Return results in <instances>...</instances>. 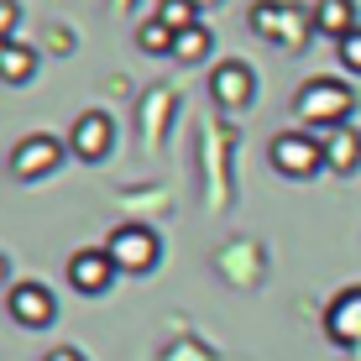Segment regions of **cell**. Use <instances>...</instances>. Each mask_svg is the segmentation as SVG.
<instances>
[{
    "instance_id": "cell-1",
    "label": "cell",
    "mask_w": 361,
    "mask_h": 361,
    "mask_svg": "<svg viewBox=\"0 0 361 361\" xmlns=\"http://www.w3.org/2000/svg\"><path fill=\"white\" fill-rule=\"evenodd\" d=\"M293 110H298V121H304V126L335 131V126H345V116L356 110V94L345 90L341 79H309V84H298Z\"/></svg>"
},
{
    "instance_id": "cell-2",
    "label": "cell",
    "mask_w": 361,
    "mask_h": 361,
    "mask_svg": "<svg viewBox=\"0 0 361 361\" xmlns=\"http://www.w3.org/2000/svg\"><path fill=\"white\" fill-rule=\"evenodd\" d=\"M252 32L267 37V42L288 47V53H298V47L309 42V32H314V11L293 6V0H257L252 6Z\"/></svg>"
},
{
    "instance_id": "cell-3",
    "label": "cell",
    "mask_w": 361,
    "mask_h": 361,
    "mask_svg": "<svg viewBox=\"0 0 361 361\" xmlns=\"http://www.w3.org/2000/svg\"><path fill=\"white\" fill-rule=\"evenodd\" d=\"M272 168L283 178H314L325 168V142L314 131H283L272 136Z\"/></svg>"
},
{
    "instance_id": "cell-4",
    "label": "cell",
    "mask_w": 361,
    "mask_h": 361,
    "mask_svg": "<svg viewBox=\"0 0 361 361\" xmlns=\"http://www.w3.org/2000/svg\"><path fill=\"white\" fill-rule=\"evenodd\" d=\"M105 252L121 272H152L157 257H163V241H157L152 226H116L110 241H105Z\"/></svg>"
},
{
    "instance_id": "cell-5",
    "label": "cell",
    "mask_w": 361,
    "mask_h": 361,
    "mask_svg": "<svg viewBox=\"0 0 361 361\" xmlns=\"http://www.w3.org/2000/svg\"><path fill=\"white\" fill-rule=\"evenodd\" d=\"M58 163H63V142L47 136V131H32V136H21V142L11 147V178H21V183L47 178Z\"/></svg>"
},
{
    "instance_id": "cell-6",
    "label": "cell",
    "mask_w": 361,
    "mask_h": 361,
    "mask_svg": "<svg viewBox=\"0 0 361 361\" xmlns=\"http://www.w3.org/2000/svg\"><path fill=\"white\" fill-rule=\"evenodd\" d=\"M110 147H116V121H110L105 110H84V116L73 121V131H68V152L79 157V163H105Z\"/></svg>"
},
{
    "instance_id": "cell-7",
    "label": "cell",
    "mask_w": 361,
    "mask_h": 361,
    "mask_svg": "<svg viewBox=\"0 0 361 361\" xmlns=\"http://www.w3.org/2000/svg\"><path fill=\"white\" fill-rule=\"evenodd\" d=\"M6 309H11V319H16L21 330H47L58 319V298H53V288H42V283H11Z\"/></svg>"
},
{
    "instance_id": "cell-8",
    "label": "cell",
    "mask_w": 361,
    "mask_h": 361,
    "mask_svg": "<svg viewBox=\"0 0 361 361\" xmlns=\"http://www.w3.org/2000/svg\"><path fill=\"white\" fill-rule=\"evenodd\" d=\"M116 262H110V252H105V246H84V252H73L68 257V283H73V288H79V293H105L110 288V283H116Z\"/></svg>"
},
{
    "instance_id": "cell-9",
    "label": "cell",
    "mask_w": 361,
    "mask_h": 361,
    "mask_svg": "<svg viewBox=\"0 0 361 361\" xmlns=\"http://www.w3.org/2000/svg\"><path fill=\"white\" fill-rule=\"evenodd\" d=\"M209 94H215V105L241 110V105H252L257 79H252V68H246L241 58H231V63H220L215 73H209Z\"/></svg>"
},
{
    "instance_id": "cell-10",
    "label": "cell",
    "mask_w": 361,
    "mask_h": 361,
    "mask_svg": "<svg viewBox=\"0 0 361 361\" xmlns=\"http://www.w3.org/2000/svg\"><path fill=\"white\" fill-rule=\"evenodd\" d=\"M325 335L335 345H361V283L335 293V304L325 309Z\"/></svg>"
},
{
    "instance_id": "cell-11",
    "label": "cell",
    "mask_w": 361,
    "mask_h": 361,
    "mask_svg": "<svg viewBox=\"0 0 361 361\" xmlns=\"http://www.w3.org/2000/svg\"><path fill=\"white\" fill-rule=\"evenodd\" d=\"M314 32L319 37H335V42H345L351 32H361L356 0H314Z\"/></svg>"
},
{
    "instance_id": "cell-12",
    "label": "cell",
    "mask_w": 361,
    "mask_h": 361,
    "mask_svg": "<svg viewBox=\"0 0 361 361\" xmlns=\"http://www.w3.org/2000/svg\"><path fill=\"white\" fill-rule=\"evenodd\" d=\"M319 142H325V168L330 173H356L361 168V131L335 126V131L319 136Z\"/></svg>"
},
{
    "instance_id": "cell-13",
    "label": "cell",
    "mask_w": 361,
    "mask_h": 361,
    "mask_svg": "<svg viewBox=\"0 0 361 361\" xmlns=\"http://www.w3.org/2000/svg\"><path fill=\"white\" fill-rule=\"evenodd\" d=\"M173 42H178V32H173L168 21H157V16H147L142 27H136V47H142V53L173 58Z\"/></svg>"
},
{
    "instance_id": "cell-14",
    "label": "cell",
    "mask_w": 361,
    "mask_h": 361,
    "mask_svg": "<svg viewBox=\"0 0 361 361\" xmlns=\"http://www.w3.org/2000/svg\"><path fill=\"white\" fill-rule=\"evenodd\" d=\"M32 73H37V53L27 42H11L6 53H0V79H6V84H27Z\"/></svg>"
},
{
    "instance_id": "cell-15",
    "label": "cell",
    "mask_w": 361,
    "mask_h": 361,
    "mask_svg": "<svg viewBox=\"0 0 361 361\" xmlns=\"http://www.w3.org/2000/svg\"><path fill=\"white\" fill-rule=\"evenodd\" d=\"M209 53V27L199 21V27L178 32V42H173V58H183V63H199V58Z\"/></svg>"
},
{
    "instance_id": "cell-16",
    "label": "cell",
    "mask_w": 361,
    "mask_h": 361,
    "mask_svg": "<svg viewBox=\"0 0 361 361\" xmlns=\"http://www.w3.org/2000/svg\"><path fill=\"white\" fill-rule=\"evenodd\" d=\"M157 21H168L173 32H189V27H199V6L194 0H163V6H157Z\"/></svg>"
},
{
    "instance_id": "cell-17",
    "label": "cell",
    "mask_w": 361,
    "mask_h": 361,
    "mask_svg": "<svg viewBox=\"0 0 361 361\" xmlns=\"http://www.w3.org/2000/svg\"><path fill=\"white\" fill-rule=\"evenodd\" d=\"M335 47H341V63H345V68H351L356 79H361V32H351L345 42H335Z\"/></svg>"
},
{
    "instance_id": "cell-18",
    "label": "cell",
    "mask_w": 361,
    "mask_h": 361,
    "mask_svg": "<svg viewBox=\"0 0 361 361\" xmlns=\"http://www.w3.org/2000/svg\"><path fill=\"white\" fill-rule=\"evenodd\" d=\"M16 16H21V11H16V0H0V53L11 47V32H16Z\"/></svg>"
},
{
    "instance_id": "cell-19",
    "label": "cell",
    "mask_w": 361,
    "mask_h": 361,
    "mask_svg": "<svg viewBox=\"0 0 361 361\" xmlns=\"http://www.w3.org/2000/svg\"><path fill=\"white\" fill-rule=\"evenodd\" d=\"M0 283H6V257H0Z\"/></svg>"
}]
</instances>
